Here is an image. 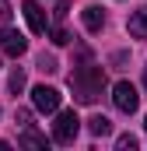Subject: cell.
Listing matches in <instances>:
<instances>
[{"label": "cell", "mask_w": 147, "mask_h": 151, "mask_svg": "<svg viewBox=\"0 0 147 151\" xmlns=\"http://www.w3.org/2000/svg\"><path fill=\"white\" fill-rule=\"evenodd\" d=\"M81 67H74L70 74V88H74V99L77 102H84V106H95L98 102V95L105 91V70L98 67V63H91V56H88V49H81Z\"/></svg>", "instance_id": "1"}, {"label": "cell", "mask_w": 147, "mask_h": 151, "mask_svg": "<svg viewBox=\"0 0 147 151\" xmlns=\"http://www.w3.org/2000/svg\"><path fill=\"white\" fill-rule=\"evenodd\" d=\"M77 130H81V119H77L74 109L56 113V123H53V141H56V144H74Z\"/></svg>", "instance_id": "2"}, {"label": "cell", "mask_w": 147, "mask_h": 151, "mask_svg": "<svg viewBox=\"0 0 147 151\" xmlns=\"http://www.w3.org/2000/svg\"><path fill=\"white\" fill-rule=\"evenodd\" d=\"M112 102H116V109L126 116L137 113V106H140V95H137V88L130 84V81H119L116 88H112Z\"/></svg>", "instance_id": "3"}, {"label": "cell", "mask_w": 147, "mask_h": 151, "mask_svg": "<svg viewBox=\"0 0 147 151\" xmlns=\"http://www.w3.org/2000/svg\"><path fill=\"white\" fill-rule=\"evenodd\" d=\"M32 106L39 113H56L60 109V91L56 88H46V84H35L32 88Z\"/></svg>", "instance_id": "4"}, {"label": "cell", "mask_w": 147, "mask_h": 151, "mask_svg": "<svg viewBox=\"0 0 147 151\" xmlns=\"http://www.w3.org/2000/svg\"><path fill=\"white\" fill-rule=\"evenodd\" d=\"M0 49H4L7 56H14V60H18V56L28 49V39L21 35L18 28H7V25H4V28H0Z\"/></svg>", "instance_id": "5"}, {"label": "cell", "mask_w": 147, "mask_h": 151, "mask_svg": "<svg viewBox=\"0 0 147 151\" xmlns=\"http://www.w3.org/2000/svg\"><path fill=\"white\" fill-rule=\"evenodd\" d=\"M21 11H25V21H28V28H32L35 35H42V32L49 28L46 11H42V4H39V0H25V4H21Z\"/></svg>", "instance_id": "6"}, {"label": "cell", "mask_w": 147, "mask_h": 151, "mask_svg": "<svg viewBox=\"0 0 147 151\" xmlns=\"http://www.w3.org/2000/svg\"><path fill=\"white\" fill-rule=\"evenodd\" d=\"M126 28H130V35H133V39H147V7H140V11L130 14Z\"/></svg>", "instance_id": "7"}, {"label": "cell", "mask_w": 147, "mask_h": 151, "mask_svg": "<svg viewBox=\"0 0 147 151\" xmlns=\"http://www.w3.org/2000/svg\"><path fill=\"white\" fill-rule=\"evenodd\" d=\"M81 18H84V28H88V32H102V25H105V14H102V7H95V4L84 7Z\"/></svg>", "instance_id": "8"}, {"label": "cell", "mask_w": 147, "mask_h": 151, "mask_svg": "<svg viewBox=\"0 0 147 151\" xmlns=\"http://www.w3.org/2000/svg\"><path fill=\"white\" fill-rule=\"evenodd\" d=\"M21 148H35V151H46V137H42L39 130H32V127H25V130H21Z\"/></svg>", "instance_id": "9"}, {"label": "cell", "mask_w": 147, "mask_h": 151, "mask_svg": "<svg viewBox=\"0 0 147 151\" xmlns=\"http://www.w3.org/2000/svg\"><path fill=\"white\" fill-rule=\"evenodd\" d=\"M88 130H91L95 137H109V134H112V123L105 119V116H91V119H88Z\"/></svg>", "instance_id": "10"}, {"label": "cell", "mask_w": 147, "mask_h": 151, "mask_svg": "<svg viewBox=\"0 0 147 151\" xmlns=\"http://www.w3.org/2000/svg\"><path fill=\"white\" fill-rule=\"evenodd\" d=\"M7 88H11L14 95L25 88V70H21V67H14V70H11V77H7Z\"/></svg>", "instance_id": "11"}, {"label": "cell", "mask_w": 147, "mask_h": 151, "mask_svg": "<svg viewBox=\"0 0 147 151\" xmlns=\"http://www.w3.org/2000/svg\"><path fill=\"white\" fill-rule=\"evenodd\" d=\"M49 39H53L56 46H67V42H70V32H67V28H53V32H49Z\"/></svg>", "instance_id": "12"}, {"label": "cell", "mask_w": 147, "mask_h": 151, "mask_svg": "<svg viewBox=\"0 0 147 151\" xmlns=\"http://www.w3.org/2000/svg\"><path fill=\"white\" fill-rule=\"evenodd\" d=\"M116 144H119V151H133V148H137V137H133V134H123Z\"/></svg>", "instance_id": "13"}, {"label": "cell", "mask_w": 147, "mask_h": 151, "mask_svg": "<svg viewBox=\"0 0 147 151\" xmlns=\"http://www.w3.org/2000/svg\"><path fill=\"white\" fill-rule=\"evenodd\" d=\"M39 67H42L46 74H53V70H60V67H56V60H53V56H46V53L39 56Z\"/></svg>", "instance_id": "14"}, {"label": "cell", "mask_w": 147, "mask_h": 151, "mask_svg": "<svg viewBox=\"0 0 147 151\" xmlns=\"http://www.w3.org/2000/svg\"><path fill=\"white\" fill-rule=\"evenodd\" d=\"M67 11H70V4H67V0H60V4H56V11H53V14H56V21H63V18H67Z\"/></svg>", "instance_id": "15"}, {"label": "cell", "mask_w": 147, "mask_h": 151, "mask_svg": "<svg viewBox=\"0 0 147 151\" xmlns=\"http://www.w3.org/2000/svg\"><path fill=\"white\" fill-rule=\"evenodd\" d=\"M11 14H14V11H11V4H7V0H0V21H11Z\"/></svg>", "instance_id": "16"}, {"label": "cell", "mask_w": 147, "mask_h": 151, "mask_svg": "<svg viewBox=\"0 0 147 151\" xmlns=\"http://www.w3.org/2000/svg\"><path fill=\"white\" fill-rule=\"evenodd\" d=\"M144 88H147V67H144Z\"/></svg>", "instance_id": "17"}, {"label": "cell", "mask_w": 147, "mask_h": 151, "mask_svg": "<svg viewBox=\"0 0 147 151\" xmlns=\"http://www.w3.org/2000/svg\"><path fill=\"white\" fill-rule=\"evenodd\" d=\"M144 127H147V123H144Z\"/></svg>", "instance_id": "18"}]
</instances>
